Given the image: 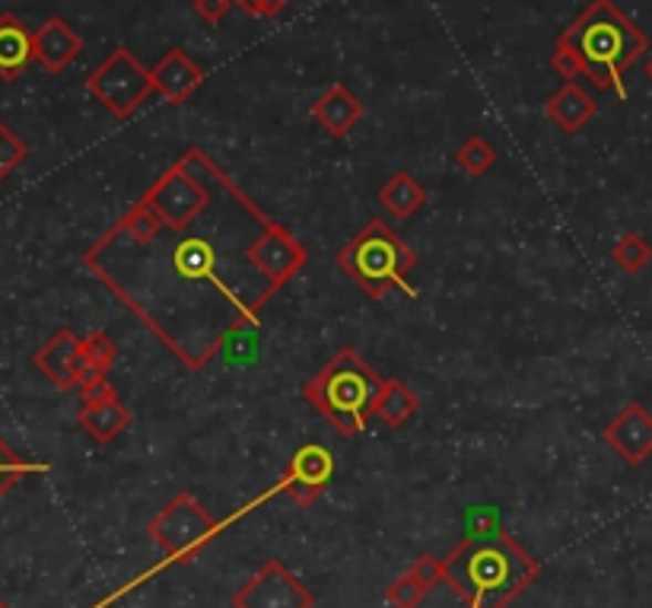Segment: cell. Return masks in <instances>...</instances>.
Returning <instances> with one entry per match:
<instances>
[{"instance_id":"1","label":"cell","mask_w":652,"mask_h":608,"mask_svg":"<svg viewBox=\"0 0 652 608\" xmlns=\"http://www.w3.org/2000/svg\"><path fill=\"white\" fill-rule=\"evenodd\" d=\"M220 214L192 227H166L144 204L83 255V265L188 367L201 370L236 338L258 331V312L277 290L251 261V243L268 214L226 236V220L242 202V188L224 173Z\"/></svg>"},{"instance_id":"2","label":"cell","mask_w":652,"mask_h":608,"mask_svg":"<svg viewBox=\"0 0 652 608\" xmlns=\"http://www.w3.org/2000/svg\"><path fill=\"white\" fill-rule=\"evenodd\" d=\"M443 564L465 608H509L541 577V560L503 533L465 538Z\"/></svg>"},{"instance_id":"3","label":"cell","mask_w":652,"mask_h":608,"mask_svg":"<svg viewBox=\"0 0 652 608\" xmlns=\"http://www.w3.org/2000/svg\"><path fill=\"white\" fill-rule=\"evenodd\" d=\"M560 39L577 51V58L582 61V76L596 90L628 100L624 74L650 51V35L614 0H592L560 32Z\"/></svg>"},{"instance_id":"4","label":"cell","mask_w":652,"mask_h":608,"mask_svg":"<svg viewBox=\"0 0 652 608\" xmlns=\"http://www.w3.org/2000/svg\"><path fill=\"white\" fill-rule=\"evenodd\" d=\"M385 380L353 348H341L325 367L302 385V399L325 418L341 436H356L376 418Z\"/></svg>"},{"instance_id":"5","label":"cell","mask_w":652,"mask_h":608,"mask_svg":"<svg viewBox=\"0 0 652 608\" xmlns=\"http://www.w3.org/2000/svg\"><path fill=\"white\" fill-rule=\"evenodd\" d=\"M414 265V249L379 217L351 236V243L338 253V268L376 300H382L389 290H402L411 300H417V290L407 284Z\"/></svg>"},{"instance_id":"6","label":"cell","mask_w":652,"mask_h":608,"mask_svg":"<svg viewBox=\"0 0 652 608\" xmlns=\"http://www.w3.org/2000/svg\"><path fill=\"white\" fill-rule=\"evenodd\" d=\"M217 533H220V523L192 494H176L147 523V535L159 545V552L176 564H192L217 538Z\"/></svg>"},{"instance_id":"7","label":"cell","mask_w":652,"mask_h":608,"mask_svg":"<svg viewBox=\"0 0 652 608\" xmlns=\"http://www.w3.org/2000/svg\"><path fill=\"white\" fill-rule=\"evenodd\" d=\"M86 90L105 112H112L122 122L131 118L156 93L153 74L134 58V51L125 49V45H118L102 61L100 68L90 71Z\"/></svg>"},{"instance_id":"8","label":"cell","mask_w":652,"mask_h":608,"mask_svg":"<svg viewBox=\"0 0 652 608\" xmlns=\"http://www.w3.org/2000/svg\"><path fill=\"white\" fill-rule=\"evenodd\" d=\"M137 204H144L147 210H153L166 227L185 229L192 227L204 210L214 204V185L201 173L176 163V166H169L163 176L153 182Z\"/></svg>"},{"instance_id":"9","label":"cell","mask_w":652,"mask_h":608,"mask_svg":"<svg viewBox=\"0 0 652 608\" xmlns=\"http://www.w3.org/2000/svg\"><path fill=\"white\" fill-rule=\"evenodd\" d=\"M232 608H315V592L287 564L268 560L232 592Z\"/></svg>"},{"instance_id":"10","label":"cell","mask_w":652,"mask_h":608,"mask_svg":"<svg viewBox=\"0 0 652 608\" xmlns=\"http://www.w3.org/2000/svg\"><path fill=\"white\" fill-rule=\"evenodd\" d=\"M331 478H334V453L328 446H322V443H306V446H300L293 453L287 472L280 475V482L275 484L271 494H287L293 504L309 507V504H315L325 494ZM271 494H265L261 501H268Z\"/></svg>"},{"instance_id":"11","label":"cell","mask_w":652,"mask_h":608,"mask_svg":"<svg viewBox=\"0 0 652 608\" xmlns=\"http://www.w3.org/2000/svg\"><path fill=\"white\" fill-rule=\"evenodd\" d=\"M251 261L258 265V271L268 278V284L280 290L287 280H293L309 261V249L287 227H280L277 220H265V227L258 233V239L251 243Z\"/></svg>"},{"instance_id":"12","label":"cell","mask_w":652,"mask_h":608,"mask_svg":"<svg viewBox=\"0 0 652 608\" xmlns=\"http://www.w3.org/2000/svg\"><path fill=\"white\" fill-rule=\"evenodd\" d=\"M602 443L614 450L618 458L637 468L652 456V414L640 402L621 408V414L602 431Z\"/></svg>"},{"instance_id":"13","label":"cell","mask_w":652,"mask_h":608,"mask_svg":"<svg viewBox=\"0 0 652 608\" xmlns=\"http://www.w3.org/2000/svg\"><path fill=\"white\" fill-rule=\"evenodd\" d=\"M153 86L169 105L188 102L204 86V71L188 58L185 49H169L151 68Z\"/></svg>"},{"instance_id":"14","label":"cell","mask_w":652,"mask_h":608,"mask_svg":"<svg viewBox=\"0 0 652 608\" xmlns=\"http://www.w3.org/2000/svg\"><path fill=\"white\" fill-rule=\"evenodd\" d=\"M80 344H83V338H76L74 331L58 329L49 341L32 354V367H35L45 380L54 382L61 392H71V389H76L74 373L76 360H80Z\"/></svg>"},{"instance_id":"15","label":"cell","mask_w":652,"mask_h":608,"mask_svg":"<svg viewBox=\"0 0 652 608\" xmlns=\"http://www.w3.org/2000/svg\"><path fill=\"white\" fill-rule=\"evenodd\" d=\"M32 35H35V61L49 74H61L64 68H71L83 51V39L61 17H49Z\"/></svg>"},{"instance_id":"16","label":"cell","mask_w":652,"mask_h":608,"mask_svg":"<svg viewBox=\"0 0 652 608\" xmlns=\"http://www.w3.org/2000/svg\"><path fill=\"white\" fill-rule=\"evenodd\" d=\"M312 118H315V125L322 127L328 137H344L363 118V102L356 100L344 83H334L315 100Z\"/></svg>"},{"instance_id":"17","label":"cell","mask_w":652,"mask_h":608,"mask_svg":"<svg viewBox=\"0 0 652 608\" xmlns=\"http://www.w3.org/2000/svg\"><path fill=\"white\" fill-rule=\"evenodd\" d=\"M35 61V35L23 25L20 17H0V80L13 83Z\"/></svg>"},{"instance_id":"18","label":"cell","mask_w":652,"mask_h":608,"mask_svg":"<svg viewBox=\"0 0 652 608\" xmlns=\"http://www.w3.org/2000/svg\"><path fill=\"white\" fill-rule=\"evenodd\" d=\"M596 112H599V102L592 100L579 83H563L551 100L545 102V115L563 134H579L582 127L596 118Z\"/></svg>"},{"instance_id":"19","label":"cell","mask_w":652,"mask_h":608,"mask_svg":"<svg viewBox=\"0 0 652 608\" xmlns=\"http://www.w3.org/2000/svg\"><path fill=\"white\" fill-rule=\"evenodd\" d=\"M76 421H80V427L90 433L96 443L108 446V443H115L131 427V411H127L122 399H108V402H100V405L80 408V418Z\"/></svg>"},{"instance_id":"20","label":"cell","mask_w":652,"mask_h":608,"mask_svg":"<svg viewBox=\"0 0 652 608\" xmlns=\"http://www.w3.org/2000/svg\"><path fill=\"white\" fill-rule=\"evenodd\" d=\"M379 204L399 217V220H411L424 204H427V188L411 176V173H395L382 188H379Z\"/></svg>"},{"instance_id":"21","label":"cell","mask_w":652,"mask_h":608,"mask_svg":"<svg viewBox=\"0 0 652 608\" xmlns=\"http://www.w3.org/2000/svg\"><path fill=\"white\" fill-rule=\"evenodd\" d=\"M417 395L411 392V385L402 380H385L376 402V418L389 427H404L414 414H417Z\"/></svg>"},{"instance_id":"22","label":"cell","mask_w":652,"mask_h":608,"mask_svg":"<svg viewBox=\"0 0 652 608\" xmlns=\"http://www.w3.org/2000/svg\"><path fill=\"white\" fill-rule=\"evenodd\" d=\"M51 472L49 462H29L20 453H13L3 440H0V497L13 487V484H20L25 475H45Z\"/></svg>"},{"instance_id":"23","label":"cell","mask_w":652,"mask_h":608,"mask_svg":"<svg viewBox=\"0 0 652 608\" xmlns=\"http://www.w3.org/2000/svg\"><path fill=\"white\" fill-rule=\"evenodd\" d=\"M455 163H458V169L462 173H468V176H487L490 169H494V163H497V147L490 144V141H484V137H468L458 151H455Z\"/></svg>"},{"instance_id":"24","label":"cell","mask_w":652,"mask_h":608,"mask_svg":"<svg viewBox=\"0 0 652 608\" xmlns=\"http://www.w3.org/2000/svg\"><path fill=\"white\" fill-rule=\"evenodd\" d=\"M611 258H614V265H618L621 271L640 275V271L652 261V246L640 236V233H628V236H621V239L614 243Z\"/></svg>"},{"instance_id":"25","label":"cell","mask_w":652,"mask_h":608,"mask_svg":"<svg viewBox=\"0 0 652 608\" xmlns=\"http://www.w3.org/2000/svg\"><path fill=\"white\" fill-rule=\"evenodd\" d=\"M25 156H29V147H25L23 137L13 127L0 122V182L13 176L25 163Z\"/></svg>"},{"instance_id":"26","label":"cell","mask_w":652,"mask_h":608,"mask_svg":"<svg viewBox=\"0 0 652 608\" xmlns=\"http://www.w3.org/2000/svg\"><path fill=\"white\" fill-rule=\"evenodd\" d=\"M80 351H83V357L100 370L102 377L115 367V357H118V351H115V344H112V338L105 334V331H93V334H86L83 338V344H80Z\"/></svg>"},{"instance_id":"27","label":"cell","mask_w":652,"mask_h":608,"mask_svg":"<svg viewBox=\"0 0 652 608\" xmlns=\"http://www.w3.org/2000/svg\"><path fill=\"white\" fill-rule=\"evenodd\" d=\"M430 589L424 584H417L411 574H404L399 577L395 584L385 589V602L392 608H417L424 602V596H427Z\"/></svg>"},{"instance_id":"28","label":"cell","mask_w":652,"mask_h":608,"mask_svg":"<svg viewBox=\"0 0 652 608\" xmlns=\"http://www.w3.org/2000/svg\"><path fill=\"white\" fill-rule=\"evenodd\" d=\"M551 68L557 71V74L563 76L567 83H577V76H582V61H579L577 51L570 49L563 39H557V42H553Z\"/></svg>"},{"instance_id":"29","label":"cell","mask_w":652,"mask_h":608,"mask_svg":"<svg viewBox=\"0 0 652 608\" xmlns=\"http://www.w3.org/2000/svg\"><path fill=\"white\" fill-rule=\"evenodd\" d=\"M417 584H424L427 589L433 586L446 584V564L439 558H433V555H421V558L411 564V570H407Z\"/></svg>"},{"instance_id":"30","label":"cell","mask_w":652,"mask_h":608,"mask_svg":"<svg viewBox=\"0 0 652 608\" xmlns=\"http://www.w3.org/2000/svg\"><path fill=\"white\" fill-rule=\"evenodd\" d=\"M232 7H239L242 13L258 17V20H275L277 13L287 10V0H232Z\"/></svg>"},{"instance_id":"31","label":"cell","mask_w":652,"mask_h":608,"mask_svg":"<svg viewBox=\"0 0 652 608\" xmlns=\"http://www.w3.org/2000/svg\"><path fill=\"white\" fill-rule=\"evenodd\" d=\"M192 7H195V13L201 17L204 23L217 25V23H224L226 17H229V10H232V0H195Z\"/></svg>"},{"instance_id":"32","label":"cell","mask_w":652,"mask_h":608,"mask_svg":"<svg viewBox=\"0 0 652 608\" xmlns=\"http://www.w3.org/2000/svg\"><path fill=\"white\" fill-rule=\"evenodd\" d=\"M80 392V402L83 405H100V402H108V399H118V392H115V385L105 380L90 382V385H83V389H76Z\"/></svg>"},{"instance_id":"33","label":"cell","mask_w":652,"mask_h":608,"mask_svg":"<svg viewBox=\"0 0 652 608\" xmlns=\"http://www.w3.org/2000/svg\"><path fill=\"white\" fill-rule=\"evenodd\" d=\"M646 76H650V83H652V54H650V61H646Z\"/></svg>"},{"instance_id":"34","label":"cell","mask_w":652,"mask_h":608,"mask_svg":"<svg viewBox=\"0 0 652 608\" xmlns=\"http://www.w3.org/2000/svg\"><path fill=\"white\" fill-rule=\"evenodd\" d=\"M0 608H10V602H7V599H0Z\"/></svg>"}]
</instances>
